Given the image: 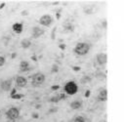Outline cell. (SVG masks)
I'll use <instances>...</instances> for the list:
<instances>
[{"label":"cell","instance_id":"18","mask_svg":"<svg viewBox=\"0 0 124 122\" xmlns=\"http://www.w3.org/2000/svg\"><path fill=\"white\" fill-rule=\"evenodd\" d=\"M59 70V67H58V66H56V64H54L53 67H52V72H57V71Z\"/></svg>","mask_w":124,"mask_h":122},{"label":"cell","instance_id":"9","mask_svg":"<svg viewBox=\"0 0 124 122\" xmlns=\"http://www.w3.org/2000/svg\"><path fill=\"white\" fill-rule=\"evenodd\" d=\"M30 69V64L27 61H21L20 63V70L21 72H26Z\"/></svg>","mask_w":124,"mask_h":122},{"label":"cell","instance_id":"1","mask_svg":"<svg viewBox=\"0 0 124 122\" xmlns=\"http://www.w3.org/2000/svg\"><path fill=\"white\" fill-rule=\"evenodd\" d=\"M89 50H90L89 44H87L85 42H79L74 47V53L79 56H84L89 52Z\"/></svg>","mask_w":124,"mask_h":122},{"label":"cell","instance_id":"16","mask_svg":"<svg viewBox=\"0 0 124 122\" xmlns=\"http://www.w3.org/2000/svg\"><path fill=\"white\" fill-rule=\"evenodd\" d=\"M91 80V78L90 77H88V76H84L82 79H81V83L82 84H85V83H87V82H89Z\"/></svg>","mask_w":124,"mask_h":122},{"label":"cell","instance_id":"10","mask_svg":"<svg viewBox=\"0 0 124 122\" xmlns=\"http://www.w3.org/2000/svg\"><path fill=\"white\" fill-rule=\"evenodd\" d=\"M12 29L14 32H16L18 34L21 33L23 32V29H24V25L21 24V23H16V24H14L12 25Z\"/></svg>","mask_w":124,"mask_h":122},{"label":"cell","instance_id":"19","mask_svg":"<svg viewBox=\"0 0 124 122\" xmlns=\"http://www.w3.org/2000/svg\"><path fill=\"white\" fill-rule=\"evenodd\" d=\"M21 97H23V95H19V94H18V95H13V96H12L13 99H21Z\"/></svg>","mask_w":124,"mask_h":122},{"label":"cell","instance_id":"13","mask_svg":"<svg viewBox=\"0 0 124 122\" xmlns=\"http://www.w3.org/2000/svg\"><path fill=\"white\" fill-rule=\"evenodd\" d=\"M21 46L23 47L24 49H27V48H30L31 46V41L30 39H27V38H25L21 41Z\"/></svg>","mask_w":124,"mask_h":122},{"label":"cell","instance_id":"21","mask_svg":"<svg viewBox=\"0 0 124 122\" xmlns=\"http://www.w3.org/2000/svg\"><path fill=\"white\" fill-rule=\"evenodd\" d=\"M60 48H61V49H65V45L61 44V45H60Z\"/></svg>","mask_w":124,"mask_h":122},{"label":"cell","instance_id":"22","mask_svg":"<svg viewBox=\"0 0 124 122\" xmlns=\"http://www.w3.org/2000/svg\"><path fill=\"white\" fill-rule=\"evenodd\" d=\"M89 95H90V91H87L86 94H85V96H86V97H89Z\"/></svg>","mask_w":124,"mask_h":122},{"label":"cell","instance_id":"6","mask_svg":"<svg viewBox=\"0 0 124 122\" xmlns=\"http://www.w3.org/2000/svg\"><path fill=\"white\" fill-rule=\"evenodd\" d=\"M53 21V18L50 15H44L39 19V24L44 25V26H49Z\"/></svg>","mask_w":124,"mask_h":122},{"label":"cell","instance_id":"14","mask_svg":"<svg viewBox=\"0 0 124 122\" xmlns=\"http://www.w3.org/2000/svg\"><path fill=\"white\" fill-rule=\"evenodd\" d=\"M81 105H82V102L80 101H73L70 104V107L72 109H78L81 107Z\"/></svg>","mask_w":124,"mask_h":122},{"label":"cell","instance_id":"8","mask_svg":"<svg viewBox=\"0 0 124 122\" xmlns=\"http://www.w3.org/2000/svg\"><path fill=\"white\" fill-rule=\"evenodd\" d=\"M16 84H17V86H19V87L23 88V87H25V86H26L27 79L24 76H18L16 78Z\"/></svg>","mask_w":124,"mask_h":122},{"label":"cell","instance_id":"17","mask_svg":"<svg viewBox=\"0 0 124 122\" xmlns=\"http://www.w3.org/2000/svg\"><path fill=\"white\" fill-rule=\"evenodd\" d=\"M4 63H5V58L2 56H0V67L4 66Z\"/></svg>","mask_w":124,"mask_h":122},{"label":"cell","instance_id":"27","mask_svg":"<svg viewBox=\"0 0 124 122\" xmlns=\"http://www.w3.org/2000/svg\"><path fill=\"white\" fill-rule=\"evenodd\" d=\"M31 59H32V60H34V61H36V60H37V59H36L35 57H33V56H32V58H31Z\"/></svg>","mask_w":124,"mask_h":122},{"label":"cell","instance_id":"7","mask_svg":"<svg viewBox=\"0 0 124 122\" xmlns=\"http://www.w3.org/2000/svg\"><path fill=\"white\" fill-rule=\"evenodd\" d=\"M96 59H97V62L99 64H106L107 62V55L106 53H100L97 55L96 57Z\"/></svg>","mask_w":124,"mask_h":122},{"label":"cell","instance_id":"25","mask_svg":"<svg viewBox=\"0 0 124 122\" xmlns=\"http://www.w3.org/2000/svg\"><path fill=\"white\" fill-rule=\"evenodd\" d=\"M4 6H5V3H2V5H0V9H1V8H3Z\"/></svg>","mask_w":124,"mask_h":122},{"label":"cell","instance_id":"3","mask_svg":"<svg viewBox=\"0 0 124 122\" xmlns=\"http://www.w3.org/2000/svg\"><path fill=\"white\" fill-rule=\"evenodd\" d=\"M44 82H45V75L43 74V73L37 72V73H35V74L32 76V79H31V84H32V86L38 87V86L42 85Z\"/></svg>","mask_w":124,"mask_h":122},{"label":"cell","instance_id":"4","mask_svg":"<svg viewBox=\"0 0 124 122\" xmlns=\"http://www.w3.org/2000/svg\"><path fill=\"white\" fill-rule=\"evenodd\" d=\"M19 115H20V111L18 109H16V107H11V109H9L6 111V116L11 120L17 119L19 117Z\"/></svg>","mask_w":124,"mask_h":122},{"label":"cell","instance_id":"23","mask_svg":"<svg viewBox=\"0 0 124 122\" xmlns=\"http://www.w3.org/2000/svg\"><path fill=\"white\" fill-rule=\"evenodd\" d=\"M72 68H73L75 71H78V70H80V67H72Z\"/></svg>","mask_w":124,"mask_h":122},{"label":"cell","instance_id":"11","mask_svg":"<svg viewBox=\"0 0 124 122\" xmlns=\"http://www.w3.org/2000/svg\"><path fill=\"white\" fill-rule=\"evenodd\" d=\"M98 100L101 102H106L107 100V91L106 89H102L98 95Z\"/></svg>","mask_w":124,"mask_h":122},{"label":"cell","instance_id":"20","mask_svg":"<svg viewBox=\"0 0 124 122\" xmlns=\"http://www.w3.org/2000/svg\"><path fill=\"white\" fill-rule=\"evenodd\" d=\"M59 88H60V87H59V86H58V85H55V86H52V88H51V89H52V90H54V91H56V90H58Z\"/></svg>","mask_w":124,"mask_h":122},{"label":"cell","instance_id":"15","mask_svg":"<svg viewBox=\"0 0 124 122\" xmlns=\"http://www.w3.org/2000/svg\"><path fill=\"white\" fill-rule=\"evenodd\" d=\"M74 122H85V118L83 117V116H76L75 118H74V120H73Z\"/></svg>","mask_w":124,"mask_h":122},{"label":"cell","instance_id":"26","mask_svg":"<svg viewBox=\"0 0 124 122\" xmlns=\"http://www.w3.org/2000/svg\"><path fill=\"white\" fill-rule=\"evenodd\" d=\"M23 15H27V12H26V11H24V13H23Z\"/></svg>","mask_w":124,"mask_h":122},{"label":"cell","instance_id":"12","mask_svg":"<svg viewBox=\"0 0 124 122\" xmlns=\"http://www.w3.org/2000/svg\"><path fill=\"white\" fill-rule=\"evenodd\" d=\"M12 86V79H7L1 82V88L4 91H10Z\"/></svg>","mask_w":124,"mask_h":122},{"label":"cell","instance_id":"5","mask_svg":"<svg viewBox=\"0 0 124 122\" xmlns=\"http://www.w3.org/2000/svg\"><path fill=\"white\" fill-rule=\"evenodd\" d=\"M45 33V30L43 28L39 27V26H34L32 28V31H31V36L32 38H39L40 36H42L43 34Z\"/></svg>","mask_w":124,"mask_h":122},{"label":"cell","instance_id":"24","mask_svg":"<svg viewBox=\"0 0 124 122\" xmlns=\"http://www.w3.org/2000/svg\"><path fill=\"white\" fill-rule=\"evenodd\" d=\"M32 117H34V118H37L38 117V115L36 113H34V114H32Z\"/></svg>","mask_w":124,"mask_h":122},{"label":"cell","instance_id":"2","mask_svg":"<svg viewBox=\"0 0 124 122\" xmlns=\"http://www.w3.org/2000/svg\"><path fill=\"white\" fill-rule=\"evenodd\" d=\"M64 90L68 95H74L78 91V86L76 85V83L74 81H68L64 85Z\"/></svg>","mask_w":124,"mask_h":122}]
</instances>
